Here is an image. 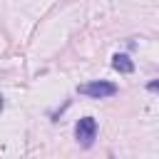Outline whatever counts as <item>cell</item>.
<instances>
[{
  "label": "cell",
  "instance_id": "obj_3",
  "mask_svg": "<svg viewBox=\"0 0 159 159\" xmlns=\"http://www.w3.org/2000/svg\"><path fill=\"white\" fill-rule=\"evenodd\" d=\"M112 67H114L117 72H122V75H129V72L134 70V62H132L127 55H114V57H112Z\"/></svg>",
  "mask_w": 159,
  "mask_h": 159
},
{
  "label": "cell",
  "instance_id": "obj_2",
  "mask_svg": "<svg viewBox=\"0 0 159 159\" xmlns=\"http://www.w3.org/2000/svg\"><path fill=\"white\" fill-rule=\"evenodd\" d=\"M75 137H77V142L82 147H89L94 142V137H97V122L92 117H82L77 122V127H75Z\"/></svg>",
  "mask_w": 159,
  "mask_h": 159
},
{
  "label": "cell",
  "instance_id": "obj_4",
  "mask_svg": "<svg viewBox=\"0 0 159 159\" xmlns=\"http://www.w3.org/2000/svg\"><path fill=\"white\" fill-rule=\"evenodd\" d=\"M147 89H149V92H159V80L149 82V84H147Z\"/></svg>",
  "mask_w": 159,
  "mask_h": 159
},
{
  "label": "cell",
  "instance_id": "obj_5",
  "mask_svg": "<svg viewBox=\"0 0 159 159\" xmlns=\"http://www.w3.org/2000/svg\"><path fill=\"white\" fill-rule=\"evenodd\" d=\"M2 107H5V99H2V94H0V114H2Z\"/></svg>",
  "mask_w": 159,
  "mask_h": 159
},
{
  "label": "cell",
  "instance_id": "obj_1",
  "mask_svg": "<svg viewBox=\"0 0 159 159\" xmlns=\"http://www.w3.org/2000/svg\"><path fill=\"white\" fill-rule=\"evenodd\" d=\"M80 94L84 97H92V99H104V97H112L117 94V87L112 82H104V80H97V82H87V84H80L77 87Z\"/></svg>",
  "mask_w": 159,
  "mask_h": 159
}]
</instances>
